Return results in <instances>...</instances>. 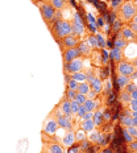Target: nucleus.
<instances>
[{"label":"nucleus","instance_id":"obj_1","mask_svg":"<svg viewBox=\"0 0 137 153\" xmlns=\"http://www.w3.org/2000/svg\"><path fill=\"white\" fill-rule=\"evenodd\" d=\"M49 30L57 42H59V41L63 40L65 37L73 34V28H71L70 20H66V19H62V17L57 19V20L54 21V24L49 28Z\"/></svg>","mask_w":137,"mask_h":153},{"label":"nucleus","instance_id":"obj_2","mask_svg":"<svg viewBox=\"0 0 137 153\" xmlns=\"http://www.w3.org/2000/svg\"><path fill=\"white\" fill-rule=\"evenodd\" d=\"M38 9H40L41 17H42L44 23L46 24L47 28H50L54 24V21L57 20V16H58V12L56 11V8L52 5V3L49 0H44V1H40L37 4Z\"/></svg>","mask_w":137,"mask_h":153},{"label":"nucleus","instance_id":"obj_3","mask_svg":"<svg viewBox=\"0 0 137 153\" xmlns=\"http://www.w3.org/2000/svg\"><path fill=\"white\" fill-rule=\"evenodd\" d=\"M136 15H137V4L133 1H130V0L124 1L119 7V11H117L119 20L123 21V23H125V24L130 23Z\"/></svg>","mask_w":137,"mask_h":153},{"label":"nucleus","instance_id":"obj_4","mask_svg":"<svg viewBox=\"0 0 137 153\" xmlns=\"http://www.w3.org/2000/svg\"><path fill=\"white\" fill-rule=\"evenodd\" d=\"M49 115L57 122L59 128L62 129H75V124L74 119L70 116H66L65 114H62V111L58 108V106H56L52 111L49 112Z\"/></svg>","mask_w":137,"mask_h":153},{"label":"nucleus","instance_id":"obj_5","mask_svg":"<svg viewBox=\"0 0 137 153\" xmlns=\"http://www.w3.org/2000/svg\"><path fill=\"white\" fill-rule=\"evenodd\" d=\"M84 61H86L84 57H78V58L65 63L63 65V73H65V75H70V74H74V73L84 70Z\"/></svg>","mask_w":137,"mask_h":153},{"label":"nucleus","instance_id":"obj_6","mask_svg":"<svg viewBox=\"0 0 137 153\" xmlns=\"http://www.w3.org/2000/svg\"><path fill=\"white\" fill-rule=\"evenodd\" d=\"M58 124L53 119L50 115H47L42 123V131H41V135H46V136H56L58 132Z\"/></svg>","mask_w":137,"mask_h":153},{"label":"nucleus","instance_id":"obj_7","mask_svg":"<svg viewBox=\"0 0 137 153\" xmlns=\"http://www.w3.org/2000/svg\"><path fill=\"white\" fill-rule=\"evenodd\" d=\"M70 23H71L73 34H74V36H79V37H83L84 36L86 27H84V24H83V21H82L79 13L74 12V13H73V19L70 20Z\"/></svg>","mask_w":137,"mask_h":153},{"label":"nucleus","instance_id":"obj_8","mask_svg":"<svg viewBox=\"0 0 137 153\" xmlns=\"http://www.w3.org/2000/svg\"><path fill=\"white\" fill-rule=\"evenodd\" d=\"M82 38H83V37L74 36V34L65 37L63 40H61V41L58 42L59 48H61V52H65L66 49H70V48H76V46L79 45V42L82 41Z\"/></svg>","mask_w":137,"mask_h":153},{"label":"nucleus","instance_id":"obj_9","mask_svg":"<svg viewBox=\"0 0 137 153\" xmlns=\"http://www.w3.org/2000/svg\"><path fill=\"white\" fill-rule=\"evenodd\" d=\"M116 69H117V73H119L120 75H127V76H130L137 70L135 63L127 61V59H123V61H120L119 63H117Z\"/></svg>","mask_w":137,"mask_h":153},{"label":"nucleus","instance_id":"obj_10","mask_svg":"<svg viewBox=\"0 0 137 153\" xmlns=\"http://www.w3.org/2000/svg\"><path fill=\"white\" fill-rule=\"evenodd\" d=\"M65 131H66L65 136L59 139V144L63 146V149H67V148H71L75 144L76 133H75V129H65Z\"/></svg>","mask_w":137,"mask_h":153},{"label":"nucleus","instance_id":"obj_11","mask_svg":"<svg viewBox=\"0 0 137 153\" xmlns=\"http://www.w3.org/2000/svg\"><path fill=\"white\" fill-rule=\"evenodd\" d=\"M41 151L47 153H63L65 149L58 141H42V148Z\"/></svg>","mask_w":137,"mask_h":153},{"label":"nucleus","instance_id":"obj_12","mask_svg":"<svg viewBox=\"0 0 137 153\" xmlns=\"http://www.w3.org/2000/svg\"><path fill=\"white\" fill-rule=\"evenodd\" d=\"M78 57H82L81 53H79V49L78 46L76 48H70V49H66L65 52H62V61H63V65L67 63L73 59L78 58Z\"/></svg>","mask_w":137,"mask_h":153},{"label":"nucleus","instance_id":"obj_13","mask_svg":"<svg viewBox=\"0 0 137 153\" xmlns=\"http://www.w3.org/2000/svg\"><path fill=\"white\" fill-rule=\"evenodd\" d=\"M57 106H58V108L62 111V114H65L66 116L73 117V115H71V100H69L65 95L61 98V100L58 102ZM73 119H74V117H73Z\"/></svg>","mask_w":137,"mask_h":153},{"label":"nucleus","instance_id":"obj_14","mask_svg":"<svg viewBox=\"0 0 137 153\" xmlns=\"http://www.w3.org/2000/svg\"><path fill=\"white\" fill-rule=\"evenodd\" d=\"M78 49H79V53H81V56L84 57V58H90V57L92 56V49H91V46L88 45L87 41H86L84 38H82V41L79 42Z\"/></svg>","mask_w":137,"mask_h":153},{"label":"nucleus","instance_id":"obj_15","mask_svg":"<svg viewBox=\"0 0 137 153\" xmlns=\"http://www.w3.org/2000/svg\"><path fill=\"white\" fill-rule=\"evenodd\" d=\"M120 33L123 34V37L125 38L128 42H137V34L130 29L128 25H124L121 28V30H120Z\"/></svg>","mask_w":137,"mask_h":153},{"label":"nucleus","instance_id":"obj_16","mask_svg":"<svg viewBox=\"0 0 137 153\" xmlns=\"http://www.w3.org/2000/svg\"><path fill=\"white\" fill-rule=\"evenodd\" d=\"M76 127L81 128V131H83V132H88V133L96 129L95 123H94V120L92 119H90V120H81V122L76 124Z\"/></svg>","mask_w":137,"mask_h":153},{"label":"nucleus","instance_id":"obj_17","mask_svg":"<svg viewBox=\"0 0 137 153\" xmlns=\"http://www.w3.org/2000/svg\"><path fill=\"white\" fill-rule=\"evenodd\" d=\"M83 106L86 107L87 111H91V112H95V111L99 108L100 106V98H95V99H87L84 102Z\"/></svg>","mask_w":137,"mask_h":153},{"label":"nucleus","instance_id":"obj_18","mask_svg":"<svg viewBox=\"0 0 137 153\" xmlns=\"http://www.w3.org/2000/svg\"><path fill=\"white\" fill-rule=\"evenodd\" d=\"M128 41L125 40V38L123 37V34L120 33H117V36H116V38H115V42H113V48H117V49H121V50H124L127 46H128Z\"/></svg>","mask_w":137,"mask_h":153},{"label":"nucleus","instance_id":"obj_19","mask_svg":"<svg viewBox=\"0 0 137 153\" xmlns=\"http://www.w3.org/2000/svg\"><path fill=\"white\" fill-rule=\"evenodd\" d=\"M50 3H52V5L54 8H56L57 12H61L63 9L69 8V1H66V0H49Z\"/></svg>","mask_w":137,"mask_h":153},{"label":"nucleus","instance_id":"obj_20","mask_svg":"<svg viewBox=\"0 0 137 153\" xmlns=\"http://www.w3.org/2000/svg\"><path fill=\"white\" fill-rule=\"evenodd\" d=\"M123 56H124V50L117 49V48H113V49H111V52H110V57L116 63H119L120 61H123Z\"/></svg>","mask_w":137,"mask_h":153},{"label":"nucleus","instance_id":"obj_21","mask_svg":"<svg viewBox=\"0 0 137 153\" xmlns=\"http://www.w3.org/2000/svg\"><path fill=\"white\" fill-rule=\"evenodd\" d=\"M103 85H104V82L100 79V76H98V78H95V81L92 82L90 86H91V90L94 91V92H96V94H100V92L103 91Z\"/></svg>","mask_w":137,"mask_h":153},{"label":"nucleus","instance_id":"obj_22","mask_svg":"<svg viewBox=\"0 0 137 153\" xmlns=\"http://www.w3.org/2000/svg\"><path fill=\"white\" fill-rule=\"evenodd\" d=\"M130 82H132V79H130V76H127V75H117V85H119L120 90H124V88L128 86Z\"/></svg>","mask_w":137,"mask_h":153},{"label":"nucleus","instance_id":"obj_23","mask_svg":"<svg viewBox=\"0 0 137 153\" xmlns=\"http://www.w3.org/2000/svg\"><path fill=\"white\" fill-rule=\"evenodd\" d=\"M92 120H94V123H95V127H100L101 124L104 123L103 111L98 108V110H96V111H95V112H94V117H92Z\"/></svg>","mask_w":137,"mask_h":153},{"label":"nucleus","instance_id":"obj_24","mask_svg":"<svg viewBox=\"0 0 137 153\" xmlns=\"http://www.w3.org/2000/svg\"><path fill=\"white\" fill-rule=\"evenodd\" d=\"M119 100L121 102V104H123L124 107H127V106L129 104V102L132 100V98H130V94H129V92H127L125 90H120Z\"/></svg>","mask_w":137,"mask_h":153},{"label":"nucleus","instance_id":"obj_25","mask_svg":"<svg viewBox=\"0 0 137 153\" xmlns=\"http://www.w3.org/2000/svg\"><path fill=\"white\" fill-rule=\"evenodd\" d=\"M73 79H75L76 82H86V79H87V71H84V70H82V71H78V73H74V74H70Z\"/></svg>","mask_w":137,"mask_h":153},{"label":"nucleus","instance_id":"obj_26","mask_svg":"<svg viewBox=\"0 0 137 153\" xmlns=\"http://www.w3.org/2000/svg\"><path fill=\"white\" fill-rule=\"evenodd\" d=\"M90 91H91V86H90V83H87V82H81V83L78 85V88H76V92L84 94V95H87Z\"/></svg>","mask_w":137,"mask_h":153},{"label":"nucleus","instance_id":"obj_27","mask_svg":"<svg viewBox=\"0 0 137 153\" xmlns=\"http://www.w3.org/2000/svg\"><path fill=\"white\" fill-rule=\"evenodd\" d=\"M84 40L87 41V44L91 46L92 50H94V49H98V48H99V44H98V38H96V36H94V34H88V36H86Z\"/></svg>","mask_w":137,"mask_h":153},{"label":"nucleus","instance_id":"obj_28","mask_svg":"<svg viewBox=\"0 0 137 153\" xmlns=\"http://www.w3.org/2000/svg\"><path fill=\"white\" fill-rule=\"evenodd\" d=\"M65 76H66V87H67V88H71V90H75V91H76V88H78L79 82H76L75 79H73L70 75H65Z\"/></svg>","mask_w":137,"mask_h":153},{"label":"nucleus","instance_id":"obj_29","mask_svg":"<svg viewBox=\"0 0 137 153\" xmlns=\"http://www.w3.org/2000/svg\"><path fill=\"white\" fill-rule=\"evenodd\" d=\"M120 124H121V127H130L133 126V117L132 116H127V115H123L121 119H120Z\"/></svg>","mask_w":137,"mask_h":153},{"label":"nucleus","instance_id":"obj_30","mask_svg":"<svg viewBox=\"0 0 137 153\" xmlns=\"http://www.w3.org/2000/svg\"><path fill=\"white\" fill-rule=\"evenodd\" d=\"M76 94H78V92H76L75 90H71V88H67V87H66L65 97L67 98L69 100H74V99H75V97H76Z\"/></svg>","mask_w":137,"mask_h":153},{"label":"nucleus","instance_id":"obj_31","mask_svg":"<svg viewBox=\"0 0 137 153\" xmlns=\"http://www.w3.org/2000/svg\"><path fill=\"white\" fill-rule=\"evenodd\" d=\"M123 136H124V140H125V143L127 144H129V143H132V141H135V137H133L132 135L127 131L125 128H123Z\"/></svg>","mask_w":137,"mask_h":153},{"label":"nucleus","instance_id":"obj_32","mask_svg":"<svg viewBox=\"0 0 137 153\" xmlns=\"http://www.w3.org/2000/svg\"><path fill=\"white\" fill-rule=\"evenodd\" d=\"M111 90H112V85H111V81L110 79H107L106 82H104V85H103V94L104 95H107V94H110Z\"/></svg>","mask_w":137,"mask_h":153},{"label":"nucleus","instance_id":"obj_33","mask_svg":"<svg viewBox=\"0 0 137 153\" xmlns=\"http://www.w3.org/2000/svg\"><path fill=\"white\" fill-rule=\"evenodd\" d=\"M87 112V110H86V107L83 106V104H81L79 106V110H78V114H76V116H75V119H74V122L76 119H79V120H82V117H83V115Z\"/></svg>","mask_w":137,"mask_h":153},{"label":"nucleus","instance_id":"obj_34","mask_svg":"<svg viewBox=\"0 0 137 153\" xmlns=\"http://www.w3.org/2000/svg\"><path fill=\"white\" fill-rule=\"evenodd\" d=\"M79 106H81V104H78L75 100H71V115H73V117H74V119H75L76 114H78Z\"/></svg>","mask_w":137,"mask_h":153},{"label":"nucleus","instance_id":"obj_35","mask_svg":"<svg viewBox=\"0 0 137 153\" xmlns=\"http://www.w3.org/2000/svg\"><path fill=\"white\" fill-rule=\"evenodd\" d=\"M74 100H75V102H76V103H78V104H84V102L87 100V97H86L84 94H79V92H78V94H76V97H75V99H74Z\"/></svg>","mask_w":137,"mask_h":153},{"label":"nucleus","instance_id":"obj_36","mask_svg":"<svg viewBox=\"0 0 137 153\" xmlns=\"http://www.w3.org/2000/svg\"><path fill=\"white\" fill-rule=\"evenodd\" d=\"M127 149H128L130 153H137V140L129 143V144H127Z\"/></svg>","mask_w":137,"mask_h":153},{"label":"nucleus","instance_id":"obj_37","mask_svg":"<svg viewBox=\"0 0 137 153\" xmlns=\"http://www.w3.org/2000/svg\"><path fill=\"white\" fill-rule=\"evenodd\" d=\"M128 132L130 133V135L135 137V140H137V127H135V126H130V127H124Z\"/></svg>","mask_w":137,"mask_h":153},{"label":"nucleus","instance_id":"obj_38","mask_svg":"<svg viewBox=\"0 0 137 153\" xmlns=\"http://www.w3.org/2000/svg\"><path fill=\"white\" fill-rule=\"evenodd\" d=\"M124 108H129L130 111H137V100H135V99H132L129 102V104L127 107H124Z\"/></svg>","mask_w":137,"mask_h":153},{"label":"nucleus","instance_id":"obj_39","mask_svg":"<svg viewBox=\"0 0 137 153\" xmlns=\"http://www.w3.org/2000/svg\"><path fill=\"white\" fill-rule=\"evenodd\" d=\"M136 88H137V85H136V83H133V82H130V83H129L128 86H127V87L124 88V90H125L127 92H129V94H130V92H133V91L136 90Z\"/></svg>","mask_w":137,"mask_h":153},{"label":"nucleus","instance_id":"obj_40","mask_svg":"<svg viewBox=\"0 0 137 153\" xmlns=\"http://www.w3.org/2000/svg\"><path fill=\"white\" fill-rule=\"evenodd\" d=\"M96 38H98V44H99V48H104V46H106V41H104L103 37H101V34H96Z\"/></svg>","mask_w":137,"mask_h":153},{"label":"nucleus","instance_id":"obj_41","mask_svg":"<svg viewBox=\"0 0 137 153\" xmlns=\"http://www.w3.org/2000/svg\"><path fill=\"white\" fill-rule=\"evenodd\" d=\"M94 117V112H91V111H87L84 115H83V117H82V120H90Z\"/></svg>","mask_w":137,"mask_h":153},{"label":"nucleus","instance_id":"obj_42","mask_svg":"<svg viewBox=\"0 0 137 153\" xmlns=\"http://www.w3.org/2000/svg\"><path fill=\"white\" fill-rule=\"evenodd\" d=\"M127 25H128V27L130 28V29H132V30H133V32H135V33L137 34V24H135V23H133V21H130V23H128Z\"/></svg>","mask_w":137,"mask_h":153},{"label":"nucleus","instance_id":"obj_43","mask_svg":"<svg viewBox=\"0 0 137 153\" xmlns=\"http://www.w3.org/2000/svg\"><path fill=\"white\" fill-rule=\"evenodd\" d=\"M86 97H87V99H95V98L98 97V94H96V92H94V91L91 90V91L88 92L87 95H86Z\"/></svg>","mask_w":137,"mask_h":153},{"label":"nucleus","instance_id":"obj_44","mask_svg":"<svg viewBox=\"0 0 137 153\" xmlns=\"http://www.w3.org/2000/svg\"><path fill=\"white\" fill-rule=\"evenodd\" d=\"M101 54H103V61H104V63H106L107 62V59H108V57H110V56H108V53H107V50H101Z\"/></svg>","mask_w":137,"mask_h":153},{"label":"nucleus","instance_id":"obj_45","mask_svg":"<svg viewBox=\"0 0 137 153\" xmlns=\"http://www.w3.org/2000/svg\"><path fill=\"white\" fill-rule=\"evenodd\" d=\"M130 98H132V99H135V100H137V88L133 92H130Z\"/></svg>","mask_w":137,"mask_h":153},{"label":"nucleus","instance_id":"obj_46","mask_svg":"<svg viewBox=\"0 0 137 153\" xmlns=\"http://www.w3.org/2000/svg\"><path fill=\"white\" fill-rule=\"evenodd\" d=\"M130 116H132V117H137V111H130Z\"/></svg>","mask_w":137,"mask_h":153},{"label":"nucleus","instance_id":"obj_47","mask_svg":"<svg viewBox=\"0 0 137 153\" xmlns=\"http://www.w3.org/2000/svg\"><path fill=\"white\" fill-rule=\"evenodd\" d=\"M30 1H32V3H33V4H34V5H37V4H38V3H40V1H44V0H30Z\"/></svg>","mask_w":137,"mask_h":153},{"label":"nucleus","instance_id":"obj_48","mask_svg":"<svg viewBox=\"0 0 137 153\" xmlns=\"http://www.w3.org/2000/svg\"><path fill=\"white\" fill-rule=\"evenodd\" d=\"M133 126L137 127V117H133Z\"/></svg>","mask_w":137,"mask_h":153},{"label":"nucleus","instance_id":"obj_49","mask_svg":"<svg viewBox=\"0 0 137 153\" xmlns=\"http://www.w3.org/2000/svg\"><path fill=\"white\" fill-rule=\"evenodd\" d=\"M132 21H133V23H135V24H137V15L135 16V17H133V20H132Z\"/></svg>","mask_w":137,"mask_h":153},{"label":"nucleus","instance_id":"obj_50","mask_svg":"<svg viewBox=\"0 0 137 153\" xmlns=\"http://www.w3.org/2000/svg\"><path fill=\"white\" fill-rule=\"evenodd\" d=\"M41 153H47V152H44V151H41Z\"/></svg>","mask_w":137,"mask_h":153},{"label":"nucleus","instance_id":"obj_51","mask_svg":"<svg viewBox=\"0 0 137 153\" xmlns=\"http://www.w3.org/2000/svg\"><path fill=\"white\" fill-rule=\"evenodd\" d=\"M40 153H41V152H40Z\"/></svg>","mask_w":137,"mask_h":153}]
</instances>
